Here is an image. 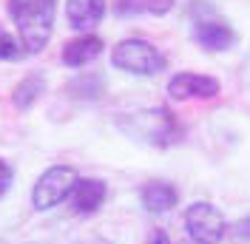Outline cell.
<instances>
[{
	"label": "cell",
	"mask_w": 250,
	"mask_h": 244,
	"mask_svg": "<svg viewBox=\"0 0 250 244\" xmlns=\"http://www.w3.org/2000/svg\"><path fill=\"white\" fill-rule=\"evenodd\" d=\"M65 91L71 94L74 100H83V102H94L105 94V77L103 74H94V71H85V74H77Z\"/></svg>",
	"instance_id": "cell-14"
},
{
	"label": "cell",
	"mask_w": 250,
	"mask_h": 244,
	"mask_svg": "<svg viewBox=\"0 0 250 244\" xmlns=\"http://www.w3.org/2000/svg\"><path fill=\"white\" fill-rule=\"evenodd\" d=\"M60 0H6V15L26 54H43L54 34Z\"/></svg>",
	"instance_id": "cell-1"
},
{
	"label": "cell",
	"mask_w": 250,
	"mask_h": 244,
	"mask_svg": "<svg viewBox=\"0 0 250 244\" xmlns=\"http://www.w3.org/2000/svg\"><path fill=\"white\" fill-rule=\"evenodd\" d=\"M46 88H48L46 77L40 74V71H31V74H26L15 85V91H12V105H15L17 111H29V108L37 105V100L46 94Z\"/></svg>",
	"instance_id": "cell-13"
},
{
	"label": "cell",
	"mask_w": 250,
	"mask_h": 244,
	"mask_svg": "<svg viewBox=\"0 0 250 244\" xmlns=\"http://www.w3.org/2000/svg\"><path fill=\"white\" fill-rule=\"evenodd\" d=\"M77 170L71 165H51L46 168L31 187V207L34 210H51L62 202H68L74 184H77Z\"/></svg>",
	"instance_id": "cell-4"
},
{
	"label": "cell",
	"mask_w": 250,
	"mask_h": 244,
	"mask_svg": "<svg viewBox=\"0 0 250 244\" xmlns=\"http://www.w3.org/2000/svg\"><path fill=\"white\" fill-rule=\"evenodd\" d=\"M176 0H111V12L117 17H162L173 12Z\"/></svg>",
	"instance_id": "cell-12"
},
{
	"label": "cell",
	"mask_w": 250,
	"mask_h": 244,
	"mask_svg": "<svg viewBox=\"0 0 250 244\" xmlns=\"http://www.w3.org/2000/svg\"><path fill=\"white\" fill-rule=\"evenodd\" d=\"M105 199H108V184L103 182V179L85 176V179H77L71 196H68V204H71V213L91 216L105 204Z\"/></svg>",
	"instance_id": "cell-10"
},
{
	"label": "cell",
	"mask_w": 250,
	"mask_h": 244,
	"mask_svg": "<svg viewBox=\"0 0 250 244\" xmlns=\"http://www.w3.org/2000/svg\"><path fill=\"white\" fill-rule=\"evenodd\" d=\"M140 199H142V207L148 213H168V210H173L179 204V190L171 182L154 179V182L142 184Z\"/></svg>",
	"instance_id": "cell-11"
},
{
	"label": "cell",
	"mask_w": 250,
	"mask_h": 244,
	"mask_svg": "<svg viewBox=\"0 0 250 244\" xmlns=\"http://www.w3.org/2000/svg\"><path fill=\"white\" fill-rule=\"evenodd\" d=\"M120 131H125L131 139H140L145 145L154 148H171L182 139V125L176 120V114L168 108L156 105V108H142L134 114H125L123 120L117 122Z\"/></svg>",
	"instance_id": "cell-2"
},
{
	"label": "cell",
	"mask_w": 250,
	"mask_h": 244,
	"mask_svg": "<svg viewBox=\"0 0 250 244\" xmlns=\"http://www.w3.org/2000/svg\"><path fill=\"white\" fill-rule=\"evenodd\" d=\"M65 23L77 34H91L108 15V0H65Z\"/></svg>",
	"instance_id": "cell-8"
},
{
	"label": "cell",
	"mask_w": 250,
	"mask_h": 244,
	"mask_svg": "<svg viewBox=\"0 0 250 244\" xmlns=\"http://www.w3.org/2000/svg\"><path fill=\"white\" fill-rule=\"evenodd\" d=\"M193 43L205 51H230L236 46V29L230 23L219 20V17H208V20H196L193 23Z\"/></svg>",
	"instance_id": "cell-7"
},
{
	"label": "cell",
	"mask_w": 250,
	"mask_h": 244,
	"mask_svg": "<svg viewBox=\"0 0 250 244\" xmlns=\"http://www.w3.org/2000/svg\"><path fill=\"white\" fill-rule=\"evenodd\" d=\"M111 65L131 77H156L168 68V57L145 37H123L111 48Z\"/></svg>",
	"instance_id": "cell-3"
},
{
	"label": "cell",
	"mask_w": 250,
	"mask_h": 244,
	"mask_svg": "<svg viewBox=\"0 0 250 244\" xmlns=\"http://www.w3.org/2000/svg\"><path fill=\"white\" fill-rule=\"evenodd\" d=\"M12 182H15V168H12V162H6L0 156V199L12 190Z\"/></svg>",
	"instance_id": "cell-16"
},
{
	"label": "cell",
	"mask_w": 250,
	"mask_h": 244,
	"mask_svg": "<svg viewBox=\"0 0 250 244\" xmlns=\"http://www.w3.org/2000/svg\"><path fill=\"white\" fill-rule=\"evenodd\" d=\"M23 57H29V54L20 43V37L6 26H0V62H20Z\"/></svg>",
	"instance_id": "cell-15"
},
{
	"label": "cell",
	"mask_w": 250,
	"mask_h": 244,
	"mask_svg": "<svg viewBox=\"0 0 250 244\" xmlns=\"http://www.w3.org/2000/svg\"><path fill=\"white\" fill-rule=\"evenodd\" d=\"M233 236H236V239H242V242H248V239H250V216L233 224Z\"/></svg>",
	"instance_id": "cell-17"
},
{
	"label": "cell",
	"mask_w": 250,
	"mask_h": 244,
	"mask_svg": "<svg viewBox=\"0 0 250 244\" xmlns=\"http://www.w3.org/2000/svg\"><path fill=\"white\" fill-rule=\"evenodd\" d=\"M103 37L100 34H77V37H71V40H65L60 48V62L65 68H85V65H91L100 54H103Z\"/></svg>",
	"instance_id": "cell-9"
},
{
	"label": "cell",
	"mask_w": 250,
	"mask_h": 244,
	"mask_svg": "<svg viewBox=\"0 0 250 244\" xmlns=\"http://www.w3.org/2000/svg\"><path fill=\"white\" fill-rule=\"evenodd\" d=\"M185 230L190 244H219L228 233V222L210 202H193L185 210Z\"/></svg>",
	"instance_id": "cell-5"
},
{
	"label": "cell",
	"mask_w": 250,
	"mask_h": 244,
	"mask_svg": "<svg viewBox=\"0 0 250 244\" xmlns=\"http://www.w3.org/2000/svg\"><path fill=\"white\" fill-rule=\"evenodd\" d=\"M165 91L173 102H185V100H213L222 91V82L210 74L199 71H179L168 80Z\"/></svg>",
	"instance_id": "cell-6"
},
{
	"label": "cell",
	"mask_w": 250,
	"mask_h": 244,
	"mask_svg": "<svg viewBox=\"0 0 250 244\" xmlns=\"http://www.w3.org/2000/svg\"><path fill=\"white\" fill-rule=\"evenodd\" d=\"M145 244H173V242H171V236H168L165 230H154V233L145 239Z\"/></svg>",
	"instance_id": "cell-18"
}]
</instances>
